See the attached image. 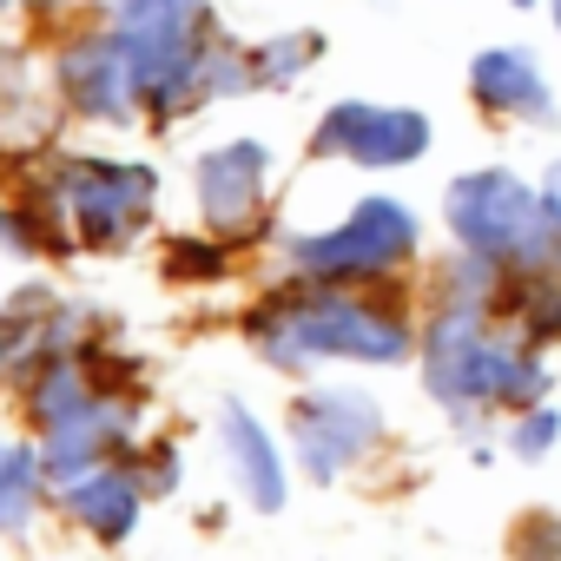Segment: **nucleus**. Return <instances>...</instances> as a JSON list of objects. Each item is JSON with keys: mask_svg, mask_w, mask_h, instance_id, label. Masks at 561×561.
Instances as JSON below:
<instances>
[{"mask_svg": "<svg viewBox=\"0 0 561 561\" xmlns=\"http://www.w3.org/2000/svg\"><path fill=\"white\" fill-rule=\"evenodd\" d=\"M152 165H133V159H67L60 172V198H67V218L87 244H126L146 211H152Z\"/></svg>", "mask_w": 561, "mask_h": 561, "instance_id": "obj_7", "label": "nucleus"}, {"mask_svg": "<svg viewBox=\"0 0 561 561\" xmlns=\"http://www.w3.org/2000/svg\"><path fill=\"white\" fill-rule=\"evenodd\" d=\"M541 8H548V21H554V34H561V0H541Z\"/></svg>", "mask_w": 561, "mask_h": 561, "instance_id": "obj_20", "label": "nucleus"}, {"mask_svg": "<svg viewBox=\"0 0 561 561\" xmlns=\"http://www.w3.org/2000/svg\"><path fill=\"white\" fill-rule=\"evenodd\" d=\"M469 100L508 126H554V87L528 47H482L469 60Z\"/></svg>", "mask_w": 561, "mask_h": 561, "instance_id": "obj_9", "label": "nucleus"}, {"mask_svg": "<svg viewBox=\"0 0 561 561\" xmlns=\"http://www.w3.org/2000/svg\"><path fill=\"white\" fill-rule=\"evenodd\" d=\"M60 87L67 100L87 113V119H126L139 100H133V73H126V54L113 34L100 41H80L67 60H60Z\"/></svg>", "mask_w": 561, "mask_h": 561, "instance_id": "obj_11", "label": "nucleus"}, {"mask_svg": "<svg viewBox=\"0 0 561 561\" xmlns=\"http://www.w3.org/2000/svg\"><path fill=\"white\" fill-rule=\"evenodd\" d=\"M34 14H67V8H87V0H27Z\"/></svg>", "mask_w": 561, "mask_h": 561, "instance_id": "obj_19", "label": "nucleus"}, {"mask_svg": "<svg viewBox=\"0 0 561 561\" xmlns=\"http://www.w3.org/2000/svg\"><path fill=\"white\" fill-rule=\"evenodd\" d=\"M218 443H225V462H231L238 495H244L257 515H277V508H285V495H291L285 456H277L271 430H264L238 397H225V403H218Z\"/></svg>", "mask_w": 561, "mask_h": 561, "instance_id": "obj_10", "label": "nucleus"}, {"mask_svg": "<svg viewBox=\"0 0 561 561\" xmlns=\"http://www.w3.org/2000/svg\"><path fill=\"white\" fill-rule=\"evenodd\" d=\"M430 146H436L430 113H416V106H377V100H337L318 119V133H311L318 159H337V165H357V172H403Z\"/></svg>", "mask_w": 561, "mask_h": 561, "instance_id": "obj_6", "label": "nucleus"}, {"mask_svg": "<svg viewBox=\"0 0 561 561\" xmlns=\"http://www.w3.org/2000/svg\"><path fill=\"white\" fill-rule=\"evenodd\" d=\"M416 357H423V390H430L462 430H476V423L495 416V410L522 416V410L548 403V390H554L541 344H528L495 305L436 298L430 324L416 331Z\"/></svg>", "mask_w": 561, "mask_h": 561, "instance_id": "obj_1", "label": "nucleus"}, {"mask_svg": "<svg viewBox=\"0 0 561 561\" xmlns=\"http://www.w3.org/2000/svg\"><path fill=\"white\" fill-rule=\"evenodd\" d=\"M508 8H522V14H535V0H508Z\"/></svg>", "mask_w": 561, "mask_h": 561, "instance_id": "obj_23", "label": "nucleus"}, {"mask_svg": "<svg viewBox=\"0 0 561 561\" xmlns=\"http://www.w3.org/2000/svg\"><path fill=\"white\" fill-rule=\"evenodd\" d=\"M541 198H548V218H554V231H561V159L541 172Z\"/></svg>", "mask_w": 561, "mask_h": 561, "instance_id": "obj_18", "label": "nucleus"}, {"mask_svg": "<svg viewBox=\"0 0 561 561\" xmlns=\"http://www.w3.org/2000/svg\"><path fill=\"white\" fill-rule=\"evenodd\" d=\"M126 8H179V0H126Z\"/></svg>", "mask_w": 561, "mask_h": 561, "instance_id": "obj_21", "label": "nucleus"}, {"mask_svg": "<svg viewBox=\"0 0 561 561\" xmlns=\"http://www.w3.org/2000/svg\"><path fill=\"white\" fill-rule=\"evenodd\" d=\"M383 443V403L357 383H324L291 403V449L311 482H337Z\"/></svg>", "mask_w": 561, "mask_h": 561, "instance_id": "obj_5", "label": "nucleus"}, {"mask_svg": "<svg viewBox=\"0 0 561 561\" xmlns=\"http://www.w3.org/2000/svg\"><path fill=\"white\" fill-rule=\"evenodd\" d=\"M198 218L211 238H244L264 225V198H271V152L257 139H225L198 159Z\"/></svg>", "mask_w": 561, "mask_h": 561, "instance_id": "obj_8", "label": "nucleus"}, {"mask_svg": "<svg viewBox=\"0 0 561 561\" xmlns=\"http://www.w3.org/2000/svg\"><path fill=\"white\" fill-rule=\"evenodd\" d=\"M548 285H554V311H561V264H554V271H548Z\"/></svg>", "mask_w": 561, "mask_h": 561, "instance_id": "obj_22", "label": "nucleus"}, {"mask_svg": "<svg viewBox=\"0 0 561 561\" xmlns=\"http://www.w3.org/2000/svg\"><path fill=\"white\" fill-rule=\"evenodd\" d=\"M251 344L271 370L305 377L318 364H403L416 357V324L351 285H311L298 277L291 291H277L251 311Z\"/></svg>", "mask_w": 561, "mask_h": 561, "instance_id": "obj_2", "label": "nucleus"}, {"mask_svg": "<svg viewBox=\"0 0 561 561\" xmlns=\"http://www.w3.org/2000/svg\"><path fill=\"white\" fill-rule=\"evenodd\" d=\"M41 469L47 456H34L27 443H0V528H21L34 495H41Z\"/></svg>", "mask_w": 561, "mask_h": 561, "instance_id": "obj_13", "label": "nucleus"}, {"mask_svg": "<svg viewBox=\"0 0 561 561\" xmlns=\"http://www.w3.org/2000/svg\"><path fill=\"white\" fill-rule=\"evenodd\" d=\"M172 271H179V277H225V244H192V238H179V244H172Z\"/></svg>", "mask_w": 561, "mask_h": 561, "instance_id": "obj_17", "label": "nucleus"}, {"mask_svg": "<svg viewBox=\"0 0 561 561\" xmlns=\"http://www.w3.org/2000/svg\"><path fill=\"white\" fill-rule=\"evenodd\" d=\"M67 508H73L100 541H126L133 522H139V476L93 462V469L67 476Z\"/></svg>", "mask_w": 561, "mask_h": 561, "instance_id": "obj_12", "label": "nucleus"}, {"mask_svg": "<svg viewBox=\"0 0 561 561\" xmlns=\"http://www.w3.org/2000/svg\"><path fill=\"white\" fill-rule=\"evenodd\" d=\"M93 403V383L73 370V364H54L41 383H34V416H41V430H54V423H67L73 410H87Z\"/></svg>", "mask_w": 561, "mask_h": 561, "instance_id": "obj_15", "label": "nucleus"}, {"mask_svg": "<svg viewBox=\"0 0 561 561\" xmlns=\"http://www.w3.org/2000/svg\"><path fill=\"white\" fill-rule=\"evenodd\" d=\"M318 54H324L318 34H277V41L251 47V80H257V87H298Z\"/></svg>", "mask_w": 561, "mask_h": 561, "instance_id": "obj_14", "label": "nucleus"}, {"mask_svg": "<svg viewBox=\"0 0 561 561\" xmlns=\"http://www.w3.org/2000/svg\"><path fill=\"white\" fill-rule=\"evenodd\" d=\"M416 251H423V218L403 198H390V192L357 198L324 231L285 238V257H291L298 277H311V285H351V291H370V285L403 277L416 264Z\"/></svg>", "mask_w": 561, "mask_h": 561, "instance_id": "obj_4", "label": "nucleus"}, {"mask_svg": "<svg viewBox=\"0 0 561 561\" xmlns=\"http://www.w3.org/2000/svg\"><path fill=\"white\" fill-rule=\"evenodd\" d=\"M443 225L456 238V251L489 257L508 277H541L561 264V231L548 218L541 185H528L508 165H476L462 179H449L443 192Z\"/></svg>", "mask_w": 561, "mask_h": 561, "instance_id": "obj_3", "label": "nucleus"}, {"mask_svg": "<svg viewBox=\"0 0 561 561\" xmlns=\"http://www.w3.org/2000/svg\"><path fill=\"white\" fill-rule=\"evenodd\" d=\"M554 443H561V410L554 403H535L508 423V456L515 462H541V456H554Z\"/></svg>", "mask_w": 561, "mask_h": 561, "instance_id": "obj_16", "label": "nucleus"}]
</instances>
